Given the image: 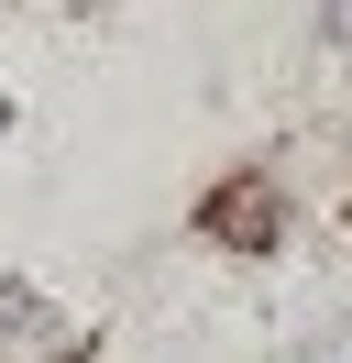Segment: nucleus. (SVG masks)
I'll list each match as a JSON object with an SVG mask.
<instances>
[{
	"label": "nucleus",
	"mask_w": 352,
	"mask_h": 363,
	"mask_svg": "<svg viewBox=\"0 0 352 363\" xmlns=\"http://www.w3.org/2000/svg\"><path fill=\"white\" fill-rule=\"evenodd\" d=\"M319 45H330V55H352V0H319Z\"/></svg>",
	"instance_id": "7ed1b4c3"
},
{
	"label": "nucleus",
	"mask_w": 352,
	"mask_h": 363,
	"mask_svg": "<svg viewBox=\"0 0 352 363\" xmlns=\"http://www.w3.org/2000/svg\"><path fill=\"white\" fill-rule=\"evenodd\" d=\"M66 11H99V0H66Z\"/></svg>",
	"instance_id": "39448f33"
},
{
	"label": "nucleus",
	"mask_w": 352,
	"mask_h": 363,
	"mask_svg": "<svg viewBox=\"0 0 352 363\" xmlns=\"http://www.w3.org/2000/svg\"><path fill=\"white\" fill-rule=\"evenodd\" d=\"M0 133H11V89H0Z\"/></svg>",
	"instance_id": "20e7f679"
},
{
	"label": "nucleus",
	"mask_w": 352,
	"mask_h": 363,
	"mask_svg": "<svg viewBox=\"0 0 352 363\" xmlns=\"http://www.w3.org/2000/svg\"><path fill=\"white\" fill-rule=\"evenodd\" d=\"M66 363H99V352H66Z\"/></svg>",
	"instance_id": "423d86ee"
},
{
	"label": "nucleus",
	"mask_w": 352,
	"mask_h": 363,
	"mask_svg": "<svg viewBox=\"0 0 352 363\" xmlns=\"http://www.w3.org/2000/svg\"><path fill=\"white\" fill-rule=\"evenodd\" d=\"M286 177L275 165H242V177H220L209 199H198V242H220V253H275L286 242Z\"/></svg>",
	"instance_id": "f257e3e1"
},
{
	"label": "nucleus",
	"mask_w": 352,
	"mask_h": 363,
	"mask_svg": "<svg viewBox=\"0 0 352 363\" xmlns=\"http://www.w3.org/2000/svg\"><path fill=\"white\" fill-rule=\"evenodd\" d=\"M66 352H77L66 308L33 286V275H0V363H66Z\"/></svg>",
	"instance_id": "f03ea898"
},
{
	"label": "nucleus",
	"mask_w": 352,
	"mask_h": 363,
	"mask_svg": "<svg viewBox=\"0 0 352 363\" xmlns=\"http://www.w3.org/2000/svg\"><path fill=\"white\" fill-rule=\"evenodd\" d=\"M341 220H352V199H341Z\"/></svg>",
	"instance_id": "0eeeda50"
}]
</instances>
